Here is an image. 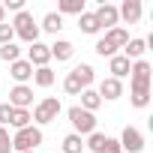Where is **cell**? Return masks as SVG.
<instances>
[{"mask_svg":"<svg viewBox=\"0 0 153 153\" xmlns=\"http://www.w3.org/2000/svg\"><path fill=\"white\" fill-rule=\"evenodd\" d=\"M150 78L153 69L147 60H135L129 69V102L135 108H147L150 105Z\"/></svg>","mask_w":153,"mask_h":153,"instance_id":"cell-1","label":"cell"},{"mask_svg":"<svg viewBox=\"0 0 153 153\" xmlns=\"http://www.w3.org/2000/svg\"><path fill=\"white\" fill-rule=\"evenodd\" d=\"M9 24H12V30H15V39H21L24 45L39 42V24H36V18H33L27 9L15 12V18H12Z\"/></svg>","mask_w":153,"mask_h":153,"instance_id":"cell-2","label":"cell"},{"mask_svg":"<svg viewBox=\"0 0 153 153\" xmlns=\"http://www.w3.org/2000/svg\"><path fill=\"white\" fill-rule=\"evenodd\" d=\"M60 111H63L60 99H57V96H45V99H42V102H36V105H33V111H30L33 126H45V123L57 120V114H60Z\"/></svg>","mask_w":153,"mask_h":153,"instance_id":"cell-3","label":"cell"},{"mask_svg":"<svg viewBox=\"0 0 153 153\" xmlns=\"http://www.w3.org/2000/svg\"><path fill=\"white\" fill-rule=\"evenodd\" d=\"M42 144V129L39 126H24V129H15V135H12V150L15 153H27V150H36Z\"/></svg>","mask_w":153,"mask_h":153,"instance_id":"cell-4","label":"cell"},{"mask_svg":"<svg viewBox=\"0 0 153 153\" xmlns=\"http://www.w3.org/2000/svg\"><path fill=\"white\" fill-rule=\"evenodd\" d=\"M66 117H69L75 135H81V138H84V135L96 132V114H90V111H84V108H78V105H72V108L66 111Z\"/></svg>","mask_w":153,"mask_h":153,"instance_id":"cell-5","label":"cell"},{"mask_svg":"<svg viewBox=\"0 0 153 153\" xmlns=\"http://www.w3.org/2000/svg\"><path fill=\"white\" fill-rule=\"evenodd\" d=\"M117 141H120V150H126V153H141V150H144V135H141V129H135V126H126Z\"/></svg>","mask_w":153,"mask_h":153,"instance_id":"cell-6","label":"cell"},{"mask_svg":"<svg viewBox=\"0 0 153 153\" xmlns=\"http://www.w3.org/2000/svg\"><path fill=\"white\" fill-rule=\"evenodd\" d=\"M93 15H96V21H99V27H102V30L120 27V15H117V6H114V3H99Z\"/></svg>","mask_w":153,"mask_h":153,"instance_id":"cell-7","label":"cell"},{"mask_svg":"<svg viewBox=\"0 0 153 153\" xmlns=\"http://www.w3.org/2000/svg\"><path fill=\"white\" fill-rule=\"evenodd\" d=\"M33 69H42V66H48L51 63V51H48V45L45 42H33V45H27V57H24Z\"/></svg>","mask_w":153,"mask_h":153,"instance_id":"cell-8","label":"cell"},{"mask_svg":"<svg viewBox=\"0 0 153 153\" xmlns=\"http://www.w3.org/2000/svg\"><path fill=\"white\" fill-rule=\"evenodd\" d=\"M9 105L30 111V105H33V87H30V84H15V87L9 90Z\"/></svg>","mask_w":153,"mask_h":153,"instance_id":"cell-9","label":"cell"},{"mask_svg":"<svg viewBox=\"0 0 153 153\" xmlns=\"http://www.w3.org/2000/svg\"><path fill=\"white\" fill-rule=\"evenodd\" d=\"M99 99L102 102H114V99H120L123 96V81H117V78H111V75H108V78H102L99 81Z\"/></svg>","mask_w":153,"mask_h":153,"instance_id":"cell-10","label":"cell"},{"mask_svg":"<svg viewBox=\"0 0 153 153\" xmlns=\"http://www.w3.org/2000/svg\"><path fill=\"white\" fill-rule=\"evenodd\" d=\"M141 0H123V3L117 6V15H120V21L123 24H138L141 21Z\"/></svg>","mask_w":153,"mask_h":153,"instance_id":"cell-11","label":"cell"},{"mask_svg":"<svg viewBox=\"0 0 153 153\" xmlns=\"http://www.w3.org/2000/svg\"><path fill=\"white\" fill-rule=\"evenodd\" d=\"M102 39H105L114 51H123V48H126V42H129L132 36H129V30H126V27H111V30H105V36H102Z\"/></svg>","mask_w":153,"mask_h":153,"instance_id":"cell-12","label":"cell"},{"mask_svg":"<svg viewBox=\"0 0 153 153\" xmlns=\"http://www.w3.org/2000/svg\"><path fill=\"white\" fill-rule=\"evenodd\" d=\"M48 51H51V60H57V63H66V60H72V54H75V45H72L69 39H57L54 45H48Z\"/></svg>","mask_w":153,"mask_h":153,"instance_id":"cell-13","label":"cell"},{"mask_svg":"<svg viewBox=\"0 0 153 153\" xmlns=\"http://www.w3.org/2000/svg\"><path fill=\"white\" fill-rule=\"evenodd\" d=\"M9 75L15 78V84H27L30 78H33V66L21 57V60H15V63H9Z\"/></svg>","mask_w":153,"mask_h":153,"instance_id":"cell-14","label":"cell"},{"mask_svg":"<svg viewBox=\"0 0 153 153\" xmlns=\"http://www.w3.org/2000/svg\"><path fill=\"white\" fill-rule=\"evenodd\" d=\"M129 69H132V63H129L123 54H114V57L108 60V72H111V78H117V81H123V78H126Z\"/></svg>","mask_w":153,"mask_h":153,"instance_id":"cell-15","label":"cell"},{"mask_svg":"<svg viewBox=\"0 0 153 153\" xmlns=\"http://www.w3.org/2000/svg\"><path fill=\"white\" fill-rule=\"evenodd\" d=\"M144 51H147V42H144V39H129L126 48H123V57H126L129 63H135V60L144 57Z\"/></svg>","mask_w":153,"mask_h":153,"instance_id":"cell-16","label":"cell"},{"mask_svg":"<svg viewBox=\"0 0 153 153\" xmlns=\"http://www.w3.org/2000/svg\"><path fill=\"white\" fill-rule=\"evenodd\" d=\"M78 96H81V105H78V108H84V111H90V114H96V108L102 105V99H99V93H96L93 87H87V90H81Z\"/></svg>","mask_w":153,"mask_h":153,"instance_id":"cell-17","label":"cell"},{"mask_svg":"<svg viewBox=\"0 0 153 153\" xmlns=\"http://www.w3.org/2000/svg\"><path fill=\"white\" fill-rule=\"evenodd\" d=\"M72 75L78 78V84H81L84 90H87V87L93 84V78H96V75H93V66H90V63H78V66L72 69Z\"/></svg>","mask_w":153,"mask_h":153,"instance_id":"cell-18","label":"cell"},{"mask_svg":"<svg viewBox=\"0 0 153 153\" xmlns=\"http://www.w3.org/2000/svg\"><path fill=\"white\" fill-rule=\"evenodd\" d=\"M39 30H45V33H54V36H57V33L63 30V18H60L57 12H45V15H42Z\"/></svg>","mask_w":153,"mask_h":153,"instance_id":"cell-19","label":"cell"},{"mask_svg":"<svg viewBox=\"0 0 153 153\" xmlns=\"http://www.w3.org/2000/svg\"><path fill=\"white\" fill-rule=\"evenodd\" d=\"M84 12V0H60L57 3V15H81Z\"/></svg>","mask_w":153,"mask_h":153,"instance_id":"cell-20","label":"cell"},{"mask_svg":"<svg viewBox=\"0 0 153 153\" xmlns=\"http://www.w3.org/2000/svg\"><path fill=\"white\" fill-rule=\"evenodd\" d=\"M78 27H81V33H90V36L102 30V27H99V21H96V15H93V12H87V9L78 15Z\"/></svg>","mask_w":153,"mask_h":153,"instance_id":"cell-21","label":"cell"},{"mask_svg":"<svg viewBox=\"0 0 153 153\" xmlns=\"http://www.w3.org/2000/svg\"><path fill=\"white\" fill-rule=\"evenodd\" d=\"M54 78H57V75H54V69H51V66L33 69V84H36V87H51V84H54Z\"/></svg>","mask_w":153,"mask_h":153,"instance_id":"cell-22","label":"cell"},{"mask_svg":"<svg viewBox=\"0 0 153 153\" xmlns=\"http://www.w3.org/2000/svg\"><path fill=\"white\" fill-rule=\"evenodd\" d=\"M60 153H84V138H81V135H75V132H69V135L63 138Z\"/></svg>","mask_w":153,"mask_h":153,"instance_id":"cell-23","label":"cell"},{"mask_svg":"<svg viewBox=\"0 0 153 153\" xmlns=\"http://www.w3.org/2000/svg\"><path fill=\"white\" fill-rule=\"evenodd\" d=\"M30 111L27 108H12V120H9V126L12 129H24V126H30Z\"/></svg>","mask_w":153,"mask_h":153,"instance_id":"cell-24","label":"cell"},{"mask_svg":"<svg viewBox=\"0 0 153 153\" xmlns=\"http://www.w3.org/2000/svg\"><path fill=\"white\" fill-rule=\"evenodd\" d=\"M105 141H108V135H102V132L96 129V132H90V135H87L84 147H87V150H93V153H102V150H105Z\"/></svg>","mask_w":153,"mask_h":153,"instance_id":"cell-25","label":"cell"},{"mask_svg":"<svg viewBox=\"0 0 153 153\" xmlns=\"http://www.w3.org/2000/svg\"><path fill=\"white\" fill-rule=\"evenodd\" d=\"M0 60H3V63H15V60H21V45H15V42L0 45Z\"/></svg>","mask_w":153,"mask_h":153,"instance_id":"cell-26","label":"cell"},{"mask_svg":"<svg viewBox=\"0 0 153 153\" xmlns=\"http://www.w3.org/2000/svg\"><path fill=\"white\" fill-rule=\"evenodd\" d=\"M63 90H66L69 96H78V93H81L84 87H81V84H78V78H75V75L69 72V75H66V78H63Z\"/></svg>","mask_w":153,"mask_h":153,"instance_id":"cell-27","label":"cell"},{"mask_svg":"<svg viewBox=\"0 0 153 153\" xmlns=\"http://www.w3.org/2000/svg\"><path fill=\"white\" fill-rule=\"evenodd\" d=\"M9 42H15V30L9 21H3L0 24V45H9Z\"/></svg>","mask_w":153,"mask_h":153,"instance_id":"cell-28","label":"cell"},{"mask_svg":"<svg viewBox=\"0 0 153 153\" xmlns=\"http://www.w3.org/2000/svg\"><path fill=\"white\" fill-rule=\"evenodd\" d=\"M93 51H96V54H99V57H108V60H111V57H114V54H120V51H114V48H111V45H108V42H105V39H99V42H96V45H93Z\"/></svg>","mask_w":153,"mask_h":153,"instance_id":"cell-29","label":"cell"},{"mask_svg":"<svg viewBox=\"0 0 153 153\" xmlns=\"http://www.w3.org/2000/svg\"><path fill=\"white\" fill-rule=\"evenodd\" d=\"M0 153H12V135L6 126H0Z\"/></svg>","mask_w":153,"mask_h":153,"instance_id":"cell-30","label":"cell"},{"mask_svg":"<svg viewBox=\"0 0 153 153\" xmlns=\"http://www.w3.org/2000/svg\"><path fill=\"white\" fill-rule=\"evenodd\" d=\"M9 120H12V105L9 102H0V126L9 129Z\"/></svg>","mask_w":153,"mask_h":153,"instance_id":"cell-31","label":"cell"},{"mask_svg":"<svg viewBox=\"0 0 153 153\" xmlns=\"http://www.w3.org/2000/svg\"><path fill=\"white\" fill-rule=\"evenodd\" d=\"M3 9L6 12H21L24 9V0H3Z\"/></svg>","mask_w":153,"mask_h":153,"instance_id":"cell-32","label":"cell"},{"mask_svg":"<svg viewBox=\"0 0 153 153\" xmlns=\"http://www.w3.org/2000/svg\"><path fill=\"white\" fill-rule=\"evenodd\" d=\"M102 153H123V150H120V141H117V138H108V141H105V150H102Z\"/></svg>","mask_w":153,"mask_h":153,"instance_id":"cell-33","label":"cell"},{"mask_svg":"<svg viewBox=\"0 0 153 153\" xmlns=\"http://www.w3.org/2000/svg\"><path fill=\"white\" fill-rule=\"evenodd\" d=\"M6 21V9H3V3H0V24Z\"/></svg>","mask_w":153,"mask_h":153,"instance_id":"cell-34","label":"cell"},{"mask_svg":"<svg viewBox=\"0 0 153 153\" xmlns=\"http://www.w3.org/2000/svg\"><path fill=\"white\" fill-rule=\"evenodd\" d=\"M27 153H36V150H27Z\"/></svg>","mask_w":153,"mask_h":153,"instance_id":"cell-35","label":"cell"}]
</instances>
